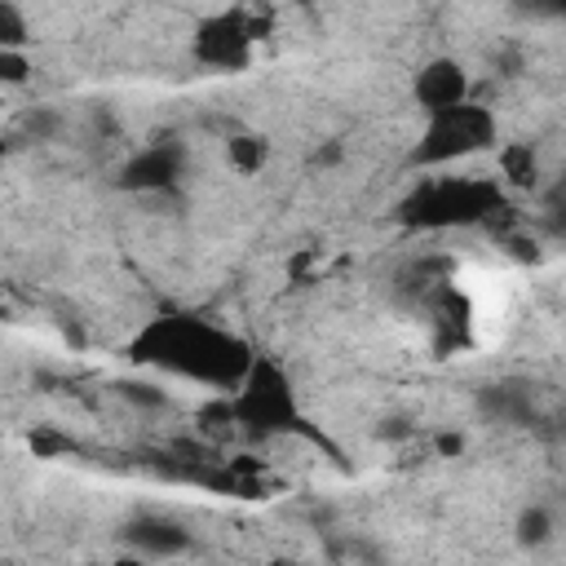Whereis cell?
I'll use <instances>...</instances> for the list:
<instances>
[{"instance_id": "6da1fadb", "label": "cell", "mask_w": 566, "mask_h": 566, "mask_svg": "<svg viewBox=\"0 0 566 566\" xmlns=\"http://www.w3.org/2000/svg\"><path fill=\"white\" fill-rule=\"evenodd\" d=\"M128 358L142 367H159V371L199 380V385L234 389L252 363V345L199 314H155L128 340Z\"/></svg>"}, {"instance_id": "7a4b0ae2", "label": "cell", "mask_w": 566, "mask_h": 566, "mask_svg": "<svg viewBox=\"0 0 566 566\" xmlns=\"http://www.w3.org/2000/svg\"><path fill=\"white\" fill-rule=\"evenodd\" d=\"M504 212V190L495 177H420L398 203L407 230H455L482 226Z\"/></svg>"}, {"instance_id": "3957f363", "label": "cell", "mask_w": 566, "mask_h": 566, "mask_svg": "<svg viewBox=\"0 0 566 566\" xmlns=\"http://www.w3.org/2000/svg\"><path fill=\"white\" fill-rule=\"evenodd\" d=\"M230 420L248 433H292L301 429V402H296V389H292V376L265 358V354H252L248 371L239 376V385L230 389Z\"/></svg>"}, {"instance_id": "277c9868", "label": "cell", "mask_w": 566, "mask_h": 566, "mask_svg": "<svg viewBox=\"0 0 566 566\" xmlns=\"http://www.w3.org/2000/svg\"><path fill=\"white\" fill-rule=\"evenodd\" d=\"M486 146H495V111L464 97L455 106L424 115V128L407 155V168H447V164H460Z\"/></svg>"}, {"instance_id": "5b68a950", "label": "cell", "mask_w": 566, "mask_h": 566, "mask_svg": "<svg viewBox=\"0 0 566 566\" xmlns=\"http://www.w3.org/2000/svg\"><path fill=\"white\" fill-rule=\"evenodd\" d=\"M265 35H270V18H261L243 4H230V9L199 18V27L190 35V57L203 71H248V62Z\"/></svg>"}, {"instance_id": "8992f818", "label": "cell", "mask_w": 566, "mask_h": 566, "mask_svg": "<svg viewBox=\"0 0 566 566\" xmlns=\"http://www.w3.org/2000/svg\"><path fill=\"white\" fill-rule=\"evenodd\" d=\"M186 172V146L181 142H150L119 168V190L133 195H159L172 190Z\"/></svg>"}, {"instance_id": "52a82bcc", "label": "cell", "mask_w": 566, "mask_h": 566, "mask_svg": "<svg viewBox=\"0 0 566 566\" xmlns=\"http://www.w3.org/2000/svg\"><path fill=\"white\" fill-rule=\"evenodd\" d=\"M411 97H416V106L424 115L464 102L469 97V71H464V62H455V57H429V62H420L416 75H411Z\"/></svg>"}, {"instance_id": "ba28073f", "label": "cell", "mask_w": 566, "mask_h": 566, "mask_svg": "<svg viewBox=\"0 0 566 566\" xmlns=\"http://www.w3.org/2000/svg\"><path fill=\"white\" fill-rule=\"evenodd\" d=\"M119 539L133 544L146 557H177V553L190 548V531L177 517H164V513H142V517L124 522Z\"/></svg>"}, {"instance_id": "9c48e42d", "label": "cell", "mask_w": 566, "mask_h": 566, "mask_svg": "<svg viewBox=\"0 0 566 566\" xmlns=\"http://www.w3.org/2000/svg\"><path fill=\"white\" fill-rule=\"evenodd\" d=\"M495 164H500V177L517 190H531L539 181V155H535L531 142H504L495 150Z\"/></svg>"}, {"instance_id": "30bf717a", "label": "cell", "mask_w": 566, "mask_h": 566, "mask_svg": "<svg viewBox=\"0 0 566 566\" xmlns=\"http://www.w3.org/2000/svg\"><path fill=\"white\" fill-rule=\"evenodd\" d=\"M226 159L239 177H256L270 164V137L265 133H234V137H226Z\"/></svg>"}, {"instance_id": "8fae6325", "label": "cell", "mask_w": 566, "mask_h": 566, "mask_svg": "<svg viewBox=\"0 0 566 566\" xmlns=\"http://www.w3.org/2000/svg\"><path fill=\"white\" fill-rule=\"evenodd\" d=\"M482 407L495 416V420H513V424H526L531 420V394L526 389H513V385H491Z\"/></svg>"}, {"instance_id": "7c38bea8", "label": "cell", "mask_w": 566, "mask_h": 566, "mask_svg": "<svg viewBox=\"0 0 566 566\" xmlns=\"http://www.w3.org/2000/svg\"><path fill=\"white\" fill-rule=\"evenodd\" d=\"M513 531H517V544L522 548H539V544L553 539V513L544 504H531V509L517 513V526Z\"/></svg>"}, {"instance_id": "4fadbf2b", "label": "cell", "mask_w": 566, "mask_h": 566, "mask_svg": "<svg viewBox=\"0 0 566 566\" xmlns=\"http://www.w3.org/2000/svg\"><path fill=\"white\" fill-rule=\"evenodd\" d=\"M27 40H31V27L18 0H0V49H27Z\"/></svg>"}, {"instance_id": "5bb4252c", "label": "cell", "mask_w": 566, "mask_h": 566, "mask_svg": "<svg viewBox=\"0 0 566 566\" xmlns=\"http://www.w3.org/2000/svg\"><path fill=\"white\" fill-rule=\"evenodd\" d=\"M22 133L35 137V142H53V137L62 133V115H57L53 106H31V111L22 115Z\"/></svg>"}, {"instance_id": "9a60e30c", "label": "cell", "mask_w": 566, "mask_h": 566, "mask_svg": "<svg viewBox=\"0 0 566 566\" xmlns=\"http://www.w3.org/2000/svg\"><path fill=\"white\" fill-rule=\"evenodd\" d=\"M31 80V57L27 49H0V84H27Z\"/></svg>"}, {"instance_id": "2e32d148", "label": "cell", "mask_w": 566, "mask_h": 566, "mask_svg": "<svg viewBox=\"0 0 566 566\" xmlns=\"http://www.w3.org/2000/svg\"><path fill=\"white\" fill-rule=\"evenodd\" d=\"M119 389H124V398H128V402H137V407H168V394H164V389H155V385L124 380Z\"/></svg>"}, {"instance_id": "e0dca14e", "label": "cell", "mask_w": 566, "mask_h": 566, "mask_svg": "<svg viewBox=\"0 0 566 566\" xmlns=\"http://www.w3.org/2000/svg\"><path fill=\"white\" fill-rule=\"evenodd\" d=\"M27 442H31V451H35L40 460H44V455H57V451H71V442L57 438V433H49V429H35Z\"/></svg>"}, {"instance_id": "ac0fdd59", "label": "cell", "mask_w": 566, "mask_h": 566, "mask_svg": "<svg viewBox=\"0 0 566 566\" xmlns=\"http://www.w3.org/2000/svg\"><path fill=\"white\" fill-rule=\"evenodd\" d=\"M438 451H442V455H460V451H464V438H460V433H442V438H438Z\"/></svg>"}, {"instance_id": "d6986e66", "label": "cell", "mask_w": 566, "mask_h": 566, "mask_svg": "<svg viewBox=\"0 0 566 566\" xmlns=\"http://www.w3.org/2000/svg\"><path fill=\"white\" fill-rule=\"evenodd\" d=\"M539 13H562V0H531Z\"/></svg>"}, {"instance_id": "ffe728a7", "label": "cell", "mask_w": 566, "mask_h": 566, "mask_svg": "<svg viewBox=\"0 0 566 566\" xmlns=\"http://www.w3.org/2000/svg\"><path fill=\"white\" fill-rule=\"evenodd\" d=\"M296 4H310V0H296Z\"/></svg>"}]
</instances>
